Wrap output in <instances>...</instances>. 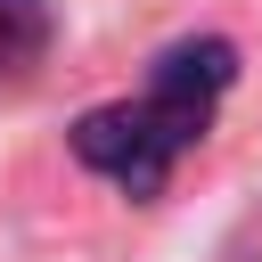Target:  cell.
Listing matches in <instances>:
<instances>
[{
  "label": "cell",
  "instance_id": "cell-1",
  "mask_svg": "<svg viewBox=\"0 0 262 262\" xmlns=\"http://www.w3.org/2000/svg\"><path fill=\"white\" fill-rule=\"evenodd\" d=\"M229 82H237V49H229L221 33H188V41H172V49L147 66V90H139V98L90 106V115L66 131V147H74L82 172H98L106 188H123L131 205H156L164 180L180 172V156L205 147Z\"/></svg>",
  "mask_w": 262,
  "mask_h": 262
},
{
  "label": "cell",
  "instance_id": "cell-2",
  "mask_svg": "<svg viewBox=\"0 0 262 262\" xmlns=\"http://www.w3.org/2000/svg\"><path fill=\"white\" fill-rule=\"evenodd\" d=\"M49 0H0V74H33L49 57Z\"/></svg>",
  "mask_w": 262,
  "mask_h": 262
}]
</instances>
